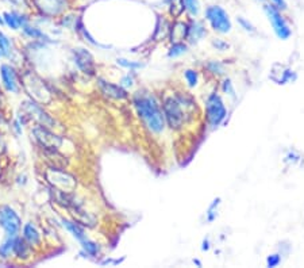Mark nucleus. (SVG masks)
<instances>
[{
	"label": "nucleus",
	"instance_id": "obj_1",
	"mask_svg": "<svg viewBox=\"0 0 304 268\" xmlns=\"http://www.w3.org/2000/svg\"><path fill=\"white\" fill-rule=\"evenodd\" d=\"M133 106L144 128L152 134H161L166 128L162 107L158 99L148 91H137L133 96Z\"/></svg>",
	"mask_w": 304,
	"mask_h": 268
},
{
	"label": "nucleus",
	"instance_id": "obj_2",
	"mask_svg": "<svg viewBox=\"0 0 304 268\" xmlns=\"http://www.w3.org/2000/svg\"><path fill=\"white\" fill-rule=\"evenodd\" d=\"M165 122L169 129L178 132L184 125L192 119L195 109H198L196 102L191 95L186 92H178L176 95H168L161 102Z\"/></svg>",
	"mask_w": 304,
	"mask_h": 268
},
{
	"label": "nucleus",
	"instance_id": "obj_3",
	"mask_svg": "<svg viewBox=\"0 0 304 268\" xmlns=\"http://www.w3.org/2000/svg\"><path fill=\"white\" fill-rule=\"evenodd\" d=\"M21 79V88L25 91L29 99L39 103L42 106H47L53 102V92L43 79L33 71H25L19 75Z\"/></svg>",
	"mask_w": 304,
	"mask_h": 268
},
{
	"label": "nucleus",
	"instance_id": "obj_4",
	"mask_svg": "<svg viewBox=\"0 0 304 268\" xmlns=\"http://www.w3.org/2000/svg\"><path fill=\"white\" fill-rule=\"evenodd\" d=\"M43 178L50 190L63 192H75L77 188V178L64 167L47 166L43 171Z\"/></svg>",
	"mask_w": 304,
	"mask_h": 268
},
{
	"label": "nucleus",
	"instance_id": "obj_5",
	"mask_svg": "<svg viewBox=\"0 0 304 268\" xmlns=\"http://www.w3.org/2000/svg\"><path fill=\"white\" fill-rule=\"evenodd\" d=\"M19 122L22 125L35 122L43 128L54 129L55 119L43 109L42 104L34 102L31 99H26L21 103V114H19Z\"/></svg>",
	"mask_w": 304,
	"mask_h": 268
},
{
	"label": "nucleus",
	"instance_id": "obj_6",
	"mask_svg": "<svg viewBox=\"0 0 304 268\" xmlns=\"http://www.w3.org/2000/svg\"><path fill=\"white\" fill-rule=\"evenodd\" d=\"M31 138L34 142L38 145L41 150H61L63 152L64 144L67 142L63 136L54 133L51 129L43 128L39 125H35L30 130Z\"/></svg>",
	"mask_w": 304,
	"mask_h": 268
},
{
	"label": "nucleus",
	"instance_id": "obj_7",
	"mask_svg": "<svg viewBox=\"0 0 304 268\" xmlns=\"http://www.w3.org/2000/svg\"><path fill=\"white\" fill-rule=\"evenodd\" d=\"M204 17H206V21L208 22V25L211 26V29L215 33L228 34L231 31V19H230V15L223 7L216 5L208 6L206 9V13H204Z\"/></svg>",
	"mask_w": 304,
	"mask_h": 268
},
{
	"label": "nucleus",
	"instance_id": "obj_8",
	"mask_svg": "<svg viewBox=\"0 0 304 268\" xmlns=\"http://www.w3.org/2000/svg\"><path fill=\"white\" fill-rule=\"evenodd\" d=\"M227 117V109L218 92H211L206 99V118L211 128H218Z\"/></svg>",
	"mask_w": 304,
	"mask_h": 268
},
{
	"label": "nucleus",
	"instance_id": "obj_9",
	"mask_svg": "<svg viewBox=\"0 0 304 268\" xmlns=\"http://www.w3.org/2000/svg\"><path fill=\"white\" fill-rule=\"evenodd\" d=\"M264 13H265L268 21L270 22V25L273 27L275 34L279 37L280 39H288L292 35L291 26L285 19V17L281 13V10H279L276 6L272 3H264Z\"/></svg>",
	"mask_w": 304,
	"mask_h": 268
},
{
	"label": "nucleus",
	"instance_id": "obj_10",
	"mask_svg": "<svg viewBox=\"0 0 304 268\" xmlns=\"http://www.w3.org/2000/svg\"><path fill=\"white\" fill-rule=\"evenodd\" d=\"M0 228L5 230L6 236L15 237L22 230V218L13 206L0 204Z\"/></svg>",
	"mask_w": 304,
	"mask_h": 268
},
{
	"label": "nucleus",
	"instance_id": "obj_11",
	"mask_svg": "<svg viewBox=\"0 0 304 268\" xmlns=\"http://www.w3.org/2000/svg\"><path fill=\"white\" fill-rule=\"evenodd\" d=\"M72 57L73 63L81 73L87 76H93L96 73V63L91 51L84 47H75L72 50Z\"/></svg>",
	"mask_w": 304,
	"mask_h": 268
},
{
	"label": "nucleus",
	"instance_id": "obj_12",
	"mask_svg": "<svg viewBox=\"0 0 304 268\" xmlns=\"http://www.w3.org/2000/svg\"><path fill=\"white\" fill-rule=\"evenodd\" d=\"M35 10L43 17H58L69 7V0H33Z\"/></svg>",
	"mask_w": 304,
	"mask_h": 268
},
{
	"label": "nucleus",
	"instance_id": "obj_13",
	"mask_svg": "<svg viewBox=\"0 0 304 268\" xmlns=\"http://www.w3.org/2000/svg\"><path fill=\"white\" fill-rule=\"evenodd\" d=\"M0 80L7 92L15 95L21 92V79H19L17 68L13 64L0 65Z\"/></svg>",
	"mask_w": 304,
	"mask_h": 268
},
{
	"label": "nucleus",
	"instance_id": "obj_14",
	"mask_svg": "<svg viewBox=\"0 0 304 268\" xmlns=\"http://www.w3.org/2000/svg\"><path fill=\"white\" fill-rule=\"evenodd\" d=\"M97 87L106 98L114 99V100H126L129 98V92L126 88H123L120 84L111 83L103 77H97Z\"/></svg>",
	"mask_w": 304,
	"mask_h": 268
},
{
	"label": "nucleus",
	"instance_id": "obj_15",
	"mask_svg": "<svg viewBox=\"0 0 304 268\" xmlns=\"http://www.w3.org/2000/svg\"><path fill=\"white\" fill-rule=\"evenodd\" d=\"M22 237L25 238L26 241H27L34 249H38V248L42 247V233H41L38 226L35 225L34 222H26L25 225L22 226Z\"/></svg>",
	"mask_w": 304,
	"mask_h": 268
},
{
	"label": "nucleus",
	"instance_id": "obj_16",
	"mask_svg": "<svg viewBox=\"0 0 304 268\" xmlns=\"http://www.w3.org/2000/svg\"><path fill=\"white\" fill-rule=\"evenodd\" d=\"M34 255V248L30 245L25 238L22 236H17L15 238V245H14V255L13 257L21 261V263H26L29 261Z\"/></svg>",
	"mask_w": 304,
	"mask_h": 268
},
{
	"label": "nucleus",
	"instance_id": "obj_17",
	"mask_svg": "<svg viewBox=\"0 0 304 268\" xmlns=\"http://www.w3.org/2000/svg\"><path fill=\"white\" fill-rule=\"evenodd\" d=\"M207 34L206 26L203 25L202 22L196 21V19H191L187 23V38L190 42H198L200 39H203Z\"/></svg>",
	"mask_w": 304,
	"mask_h": 268
},
{
	"label": "nucleus",
	"instance_id": "obj_18",
	"mask_svg": "<svg viewBox=\"0 0 304 268\" xmlns=\"http://www.w3.org/2000/svg\"><path fill=\"white\" fill-rule=\"evenodd\" d=\"M3 21L5 25L9 26L11 30H19L29 25V18L25 14L18 13V11H6L3 14Z\"/></svg>",
	"mask_w": 304,
	"mask_h": 268
},
{
	"label": "nucleus",
	"instance_id": "obj_19",
	"mask_svg": "<svg viewBox=\"0 0 304 268\" xmlns=\"http://www.w3.org/2000/svg\"><path fill=\"white\" fill-rule=\"evenodd\" d=\"M61 225L65 230H67L68 233L72 234V237L75 240H77L79 243H80L81 240H84L85 237H88L87 236V232H85V228L83 225H80L79 222H76L72 218H61Z\"/></svg>",
	"mask_w": 304,
	"mask_h": 268
},
{
	"label": "nucleus",
	"instance_id": "obj_20",
	"mask_svg": "<svg viewBox=\"0 0 304 268\" xmlns=\"http://www.w3.org/2000/svg\"><path fill=\"white\" fill-rule=\"evenodd\" d=\"M22 31H23V34H25L26 37H29L30 39H34V41H38V42L43 43L51 42L50 37H49L45 31H42V30L39 29V27H37V26H31L29 23V25H26L25 27H22Z\"/></svg>",
	"mask_w": 304,
	"mask_h": 268
},
{
	"label": "nucleus",
	"instance_id": "obj_21",
	"mask_svg": "<svg viewBox=\"0 0 304 268\" xmlns=\"http://www.w3.org/2000/svg\"><path fill=\"white\" fill-rule=\"evenodd\" d=\"M80 247L83 253H84L85 256H89V257H97L101 252L100 244L96 243L95 240H92V238L89 237H85L84 240H81Z\"/></svg>",
	"mask_w": 304,
	"mask_h": 268
},
{
	"label": "nucleus",
	"instance_id": "obj_22",
	"mask_svg": "<svg viewBox=\"0 0 304 268\" xmlns=\"http://www.w3.org/2000/svg\"><path fill=\"white\" fill-rule=\"evenodd\" d=\"M14 51H15V49H14L11 38L0 30V59L13 60Z\"/></svg>",
	"mask_w": 304,
	"mask_h": 268
},
{
	"label": "nucleus",
	"instance_id": "obj_23",
	"mask_svg": "<svg viewBox=\"0 0 304 268\" xmlns=\"http://www.w3.org/2000/svg\"><path fill=\"white\" fill-rule=\"evenodd\" d=\"M178 5L181 6L183 11H186L192 18L199 17L202 13V6L199 0H178Z\"/></svg>",
	"mask_w": 304,
	"mask_h": 268
},
{
	"label": "nucleus",
	"instance_id": "obj_24",
	"mask_svg": "<svg viewBox=\"0 0 304 268\" xmlns=\"http://www.w3.org/2000/svg\"><path fill=\"white\" fill-rule=\"evenodd\" d=\"M15 237H10L6 236V238L3 240V243L0 244V259L9 260L13 257L14 255V245H15Z\"/></svg>",
	"mask_w": 304,
	"mask_h": 268
},
{
	"label": "nucleus",
	"instance_id": "obj_25",
	"mask_svg": "<svg viewBox=\"0 0 304 268\" xmlns=\"http://www.w3.org/2000/svg\"><path fill=\"white\" fill-rule=\"evenodd\" d=\"M170 38L172 42H180L187 38V23L176 22L170 29Z\"/></svg>",
	"mask_w": 304,
	"mask_h": 268
},
{
	"label": "nucleus",
	"instance_id": "obj_26",
	"mask_svg": "<svg viewBox=\"0 0 304 268\" xmlns=\"http://www.w3.org/2000/svg\"><path fill=\"white\" fill-rule=\"evenodd\" d=\"M187 45L183 41H180V42H173V45L170 46V49H169L168 51V57H170V59H176V57H180L181 55H184L187 51Z\"/></svg>",
	"mask_w": 304,
	"mask_h": 268
},
{
	"label": "nucleus",
	"instance_id": "obj_27",
	"mask_svg": "<svg viewBox=\"0 0 304 268\" xmlns=\"http://www.w3.org/2000/svg\"><path fill=\"white\" fill-rule=\"evenodd\" d=\"M184 79L187 81V85L190 88H195L199 83V73L196 69H186L184 71Z\"/></svg>",
	"mask_w": 304,
	"mask_h": 268
},
{
	"label": "nucleus",
	"instance_id": "obj_28",
	"mask_svg": "<svg viewBox=\"0 0 304 268\" xmlns=\"http://www.w3.org/2000/svg\"><path fill=\"white\" fill-rule=\"evenodd\" d=\"M116 64L120 65L122 68H126L129 71H137V69L144 68V64L140 61H133L127 59H116Z\"/></svg>",
	"mask_w": 304,
	"mask_h": 268
},
{
	"label": "nucleus",
	"instance_id": "obj_29",
	"mask_svg": "<svg viewBox=\"0 0 304 268\" xmlns=\"http://www.w3.org/2000/svg\"><path fill=\"white\" fill-rule=\"evenodd\" d=\"M220 204V198H216V199L212 200V203L208 206V210L206 216H207V221L208 222H214L218 217V207Z\"/></svg>",
	"mask_w": 304,
	"mask_h": 268
},
{
	"label": "nucleus",
	"instance_id": "obj_30",
	"mask_svg": "<svg viewBox=\"0 0 304 268\" xmlns=\"http://www.w3.org/2000/svg\"><path fill=\"white\" fill-rule=\"evenodd\" d=\"M206 68H207L211 73H214V75H218V76L224 75V65L222 64L220 61H218V60H211V61H208L207 65H206Z\"/></svg>",
	"mask_w": 304,
	"mask_h": 268
},
{
	"label": "nucleus",
	"instance_id": "obj_31",
	"mask_svg": "<svg viewBox=\"0 0 304 268\" xmlns=\"http://www.w3.org/2000/svg\"><path fill=\"white\" fill-rule=\"evenodd\" d=\"M134 81H135V71H130L127 75H125V76L122 77V80H120L119 84L122 85L123 88L127 89V88H131V87L134 85Z\"/></svg>",
	"mask_w": 304,
	"mask_h": 268
},
{
	"label": "nucleus",
	"instance_id": "obj_32",
	"mask_svg": "<svg viewBox=\"0 0 304 268\" xmlns=\"http://www.w3.org/2000/svg\"><path fill=\"white\" fill-rule=\"evenodd\" d=\"M222 91L228 96L235 98V88H234V84H232V81L230 79H224L222 81Z\"/></svg>",
	"mask_w": 304,
	"mask_h": 268
},
{
	"label": "nucleus",
	"instance_id": "obj_33",
	"mask_svg": "<svg viewBox=\"0 0 304 268\" xmlns=\"http://www.w3.org/2000/svg\"><path fill=\"white\" fill-rule=\"evenodd\" d=\"M236 22H238V25L241 26L242 29L245 30L246 33H256V27L252 25V22H249L246 18L244 17H238L236 18Z\"/></svg>",
	"mask_w": 304,
	"mask_h": 268
},
{
	"label": "nucleus",
	"instance_id": "obj_34",
	"mask_svg": "<svg viewBox=\"0 0 304 268\" xmlns=\"http://www.w3.org/2000/svg\"><path fill=\"white\" fill-rule=\"evenodd\" d=\"M280 263H281V255L280 253H273V255H269L266 257V265L269 268L277 267Z\"/></svg>",
	"mask_w": 304,
	"mask_h": 268
},
{
	"label": "nucleus",
	"instance_id": "obj_35",
	"mask_svg": "<svg viewBox=\"0 0 304 268\" xmlns=\"http://www.w3.org/2000/svg\"><path fill=\"white\" fill-rule=\"evenodd\" d=\"M212 45L218 49V50L223 51V50H227V47L230 46L226 41H223V39H215L214 42H212Z\"/></svg>",
	"mask_w": 304,
	"mask_h": 268
},
{
	"label": "nucleus",
	"instance_id": "obj_36",
	"mask_svg": "<svg viewBox=\"0 0 304 268\" xmlns=\"http://www.w3.org/2000/svg\"><path fill=\"white\" fill-rule=\"evenodd\" d=\"M269 3L276 6V7H277L279 10H281V11H285V10L288 9V5L285 0H269Z\"/></svg>",
	"mask_w": 304,
	"mask_h": 268
},
{
	"label": "nucleus",
	"instance_id": "obj_37",
	"mask_svg": "<svg viewBox=\"0 0 304 268\" xmlns=\"http://www.w3.org/2000/svg\"><path fill=\"white\" fill-rule=\"evenodd\" d=\"M7 152V142H6L5 137L0 134V157Z\"/></svg>",
	"mask_w": 304,
	"mask_h": 268
},
{
	"label": "nucleus",
	"instance_id": "obj_38",
	"mask_svg": "<svg viewBox=\"0 0 304 268\" xmlns=\"http://www.w3.org/2000/svg\"><path fill=\"white\" fill-rule=\"evenodd\" d=\"M9 3H11L15 7H22V6H26V0H7Z\"/></svg>",
	"mask_w": 304,
	"mask_h": 268
},
{
	"label": "nucleus",
	"instance_id": "obj_39",
	"mask_svg": "<svg viewBox=\"0 0 304 268\" xmlns=\"http://www.w3.org/2000/svg\"><path fill=\"white\" fill-rule=\"evenodd\" d=\"M208 249H210V240H208V238H206V240H203L202 251H208Z\"/></svg>",
	"mask_w": 304,
	"mask_h": 268
},
{
	"label": "nucleus",
	"instance_id": "obj_40",
	"mask_svg": "<svg viewBox=\"0 0 304 268\" xmlns=\"http://www.w3.org/2000/svg\"><path fill=\"white\" fill-rule=\"evenodd\" d=\"M0 25H5V21H3V14H0Z\"/></svg>",
	"mask_w": 304,
	"mask_h": 268
},
{
	"label": "nucleus",
	"instance_id": "obj_41",
	"mask_svg": "<svg viewBox=\"0 0 304 268\" xmlns=\"http://www.w3.org/2000/svg\"><path fill=\"white\" fill-rule=\"evenodd\" d=\"M194 263H195V264H198L199 267H202V263H200V261H199V260H194Z\"/></svg>",
	"mask_w": 304,
	"mask_h": 268
},
{
	"label": "nucleus",
	"instance_id": "obj_42",
	"mask_svg": "<svg viewBox=\"0 0 304 268\" xmlns=\"http://www.w3.org/2000/svg\"><path fill=\"white\" fill-rule=\"evenodd\" d=\"M0 171H2V163H0Z\"/></svg>",
	"mask_w": 304,
	"mask_h": 268
}]
</instances>
